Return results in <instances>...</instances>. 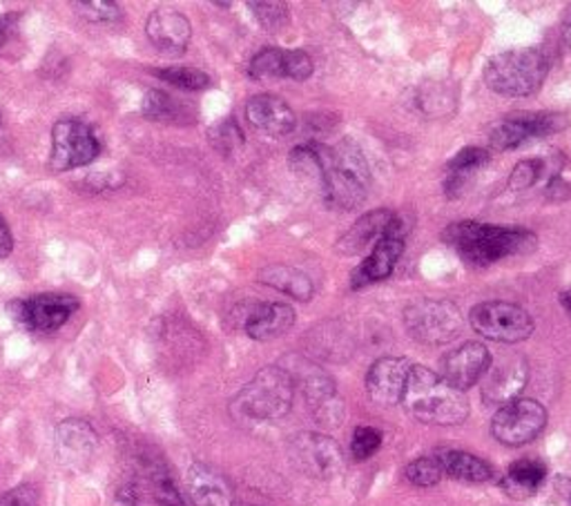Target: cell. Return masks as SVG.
Segmentation results:
<instances>
[{
  "mask_svg": "<svg viewBox=\"0 0 571 506\" xmlns=\"http://www.w3.org/2000/svg\"><path fill=\"white\" fill-rule=\"evenodd\" d=\"M445 241L473 266H489L500 259L529 255L538 239L525 228H500L478 222L451 224L445 230Z\"/></svg>",
  "mask_w": 571,
  "mask_h": 506,
  "instance_id": "obj_1",
  "label": "cell"
},
{
  "mask_svg": "<svg viewBox=\"0 0 571 506\" xmlns=\"http://www.w3.org/2000/svg\"><path fill=\"white\" fill-rule=\"evenodd\" d=\"M322 179L320 188L328 205L339 210H352L362 205L369 196L371 172L362 150L350 140L339 143L335 148L320 146Z\"/></svg>",
  "mask_w": 571,
  "mask_h": 506,
  "instance_id": "obj_2",
  "label": "cell"
},
{
  "mask_svg": "<svg viewBox=\"0 0 571 506\" xmlns=\"http://www.w3.org/2000/svg\"><path fill=\"white\" fill-rule=\"evenodd\" d=\"M402 404L408 415L422 424L456 426L469 415V402L462 391L449 386L438 373L426 367H413Z\"/></svg>",
  "mask_w": 571,
  "mask_h": 506,
  "instance_id": "obj_3",
  "label": "cell"
},
{
  "mask_svg": "<svg viewBox=\"0 0 571 506\" xmlns=\"http://www.w3.org/2000/svg\"><path fill=\"white\" fill-rule=\"evenodd\" d=\"M549 75V56L540 47H518L495 54L484 65V83L510 99L536 94Z\"/></svg>",
  "mask_w": 571,
  "mask_h": 506,
  "instance_id": "obj_4",
  "label": "cell"
},
{
  "mask_svg": "<svg viewBox=\"0 0 571 506\" xmlns=\"http://www.w3.org/2000/svg\"><path fill=\"white\" fill-rule=\"evenodd\" d=\"M295 397V384L289 371L281 367L264 369L233 402V411L248 419H281L291 411Z\"/></svg>",
  "mask_w": 571,
  "mask_h": 506,
  "instance_id": "obj_5",
  "label": "cell"
},
{
  "mask_svg": "<svg viewBox=\"0 0 571 506\" xmlns=\"http://www.w3.org/2000/svg\"><path fill=\"white\" fill-rule=\"evenodd\" d=\"M404 326L415 341L440 346L454 341L462 333L464 319L454 302L419 300L404 311Z\"/></svg>",
  "mask_w": 571,
  "mask_h": 506,
  "instance_id": "obj_6",
  "label": "cell"
},
{
  "mask_svg": "<svg viewBox=\"0 0 571 506\" xmlns=\"http://www.w3.org/2000/svg\"><path fill=\"white\" fill-rule=\"evenodd\" d=\"M469 319L478 335L497 344L525 341L536 328L531 315L523 306L510 302L478 304L471 308Z\"/></svg>",
  "mask_w": 571,
  "mask_h": 506,
  "instance_id": "obj_7",
  "label": "cell"
},
{
  "mask_svg": "<svg viewBox=\"0 0 571 506\" xmlns=\"http://www.w3.org/2000/svg\"><path fill=\"white\" fill-rule=\"evenodd\" d=\"M101 153V143L79 119H60L52 127V159L54 172L77 170L90 166Z\"/></svg>",
  "mask_w": 571,
  "mask_h": 506,
  "instance_id": "obj_8",
  "label": "cell"
},
{
  "mask_svg": "<svg viewBox=\"0 0 571 506\" xmlns=\"http://www.w3.org/2000/svg\"><path fill=\"white\" fill-rule=\"evenodd\" d=\"M567 127V116L556 112H525L497 121L489 132L493 153L516 150L525 143L542 136H551Z\"/></svg>",
  "mask_w": 571,
  "mask_h": 506,
  "instance_id": "obj_9",
  "label": "cell"
},
{
  "mask_svg": "<svg viewBox=\"0 0 571 506\" xmlns=\"http://www.w3.org/2000/svg\"><path fill=\"white\" fill-rule=\"evenodd\" d=\"M547 426V411L536 400H516L493 415L491 432L505 447L534 442Z\"/></svg>",
  "mask_w": 571,
  "mask_h": 506,
  "instance_id": "obj_10",
  "label": "cell"
},
{
  "mask_svg": "<svg viewBox=\"0 0 571 506\" xmlns=\"http://www.w3.org/2000/svg\"><path fill=\"white\" fill-rule=\"evenodd\" d=\"M77 311H79V300L75 295H54V293L34 295L10 304L12 319L32 333H54Z\"/></svg>",
  "mask_w": 571,
  "mask_h": 506,
  "instance_id": "obj_11",
  "label": "cell"
},
{
  "mask_svg": "<svg viewBox=\"0 0 571 506\" xmlns=\"http://www.w3.org/2000/svg\"><path fill=\"white\" fill-rule=\"evenodd\" d=\"M408 235V226L404 224V220L400 214H393V220L387 228V233L382 235V239L371 248L367 261H362L360 266L355 268L352 272V288H362L367 283H376V281H384L393 274L400 257L404 255V239Z\"/></svg>",
  "mask_w": 571,
  "mask_h": 506,
  "instance_id": "obj_12",
  "label": "cell"
},
{
  "mask_svg": "<svg viewBox=\"0 0 571 506\" xmlns=\"http://www.w3.org/2000/svg\"><path fill=\"white\" fill-rule=\"evenodd\" d=\"M295 466L309 477L331 480L344 469V453L339 445L322 432H300L291 442Z\"/></svg>",
  "mask_w": 571,
  "mask_h": 506,
  "instance_id": "obj_13",
  "label": "cell"
},
{
  "mask_svg": "<svg viewBox=\"0 0 571 506\" xmlns=\"http://www.w3.org/2000/svg\"><path fill=\"white\" fill-rule=\"evenodd\" d=\"M482 400L493 406H507L516 400H520V393L525 391L529 382V367L527 361L518 355L514 357H503L493 361L482 375Z\"/></svg>",
  "mask_w": 571,
  "mask_h": 506,
  "instance_id": "obj_14",
  "label": "cell"
},
{
  "mask_svg": "<svg viewBox=\"0 0 571 506\" xmlns=\"http://www.w3.org/2000/svg\"><path fill=\"white\" fill-rule=\"evenodd\" d=\"M313 69H315L313 58L302 49L266 47L250 60L248 75L255 81H272V79L306 81L313 75Z\"/></svg>",
  "mask_w": 571,
  "mask_h": 506,
  "instance_id": "obj_15",
  "label": "cell"
},
{
  "mask_svg": "<svg viewBox=\"0 0 571 506\" xmlns=\"http://www.w3.org/2000/svg\"><path fill=\"white\" fill-rule=\"evenodd\" d=\"M489 364H491V352L486 350V346L480 341H467L443 357L438 375L449 386L464 393L467 389H471L482 380Z\"/></svg>",
  "mask_w": 571,
  "mask_h": 506,
  "instance_id": "obj_16",
  "label": "cell"
},
{
  "mask_svg": "<svg viewBox=\"0 0 571 506\" xmlns=\"http://www.w3.org/2000/svg\"><path fill=\"white\" fill-rule=\"evenodd\" d=\"M411 361L402 357H382L367 373V391L376 404L393 406L402 402L408 375Z\"/></svg>",
  "mask_w": 571,
  "mask_h": 506,
  "instance_id": "obj_17",
  "label": "cell"
},
{
  "mask_svg": "<svg viewBox=\"0 0 571 506\" xmlns=\"http://www.w3.org/2000/svg\"><path fill=\"white\" fill-rule=\"evenodd\" d=\"M146 34L150 43L166 56H181L192 38L190 21L175 10H155L148 16Z\"/></svg>",
  "mask_w": 571,
  "mask_h": 506,
  "instance_id": "obj_18",
  "label": "cell"
},
{
  "mask_svg": "<svg viewBox=\"0 0 571 506\" xmlns=\"http://www.w3.org/2000/svg\"><path fill=\"white\" fill-rule=\"evenodd\" d=\"M248 123L270 136L291 134L298 125L293 108L275 94H257L246 103Z\"/></svg>",
  "mask_w": 571,
  "mask_h": 506,
  "instance_id": "obj_19",
  "label": "cell"
},
{
  "mask_svg": "<svg viewBox=\"0 0 571 506\" xmlns=\"http://www.w3.org/2000/svg\"><path fill=\"white\" fill-rule=\"evenodd\" d=\"M391 220H393V212L387 207L367 212L348 228V233H344V237L337 241V250L348 257L371 250L387 233Z\"/></svg>",
  "mask_w": 571,
  "mask_h": 506,
  "instance_id": "obj_20",
  "label": "cell"
},
{
  "mask_svg": "<svg viewBox=\"0 0 571 506\" xmlns=\"http://www.w3.org/2000/svg\"><path fill=\"white\" fill-rule=\"evenodd\" d=\"M188 488L199 506H235L231 484L205 464H192L188 471Z\"/></svg>",
  "mask_w": 571,
  "mask_h": 506,
  "instance_id": "obj_21",
  "label": "cell"
},
{
  "mask_svg": "<svg viewBox=\"0 0 571 506\" xmlns=\"http://www.w3.org/2000/svg\"><path fill=\"white\" fill-rule=\"evenodd\" d=\"M295 324V311L289 304H264L246 319L248 337L257 341H270L289 333Z\"/></svg>",
  "mask_w": 571,
  "mask_h": 506,
  "instance_id": "obj_22",
  "label": "cell"
},
{
  "mask_svg": "<svg viewBox=\"0 0 571 506\" xmlns=\"http://www.w3.org/2000/svg\"><path fill=\"white\" fill-rule=\"evenodd\" d=\"M56 440L60 458L71 464L86 462L97 449V432L83 419H65L56 428Z\"/></svg>",
  "mask_w": 571,
  "mask_h": 506,
  "instance_id": "obj_23",
  "label": "cell"
},
{
  "mask_svg": "<svg viewBox=\"0 0 571 506\" xmlns=\"http://www.w3.org/2000/svg\"><path fill=\"white\" fill-rule=\"evenodd\" d=\"M259 281L270 285V288H277V291L291 295L300 302H309L315 293L313 288V281L309 279V274H304L302 270L298 268H291V266H268L259 272Z\"/></svg>",
  "mask_w": 571,
  "mask_h": 506,
  "instance_id": "obj_24",
  "label": "cell"
},
{
  "mask_svg": "<svg viewBox=\"0 0 571 506\" xmlns=\"http://www.w3.org/2000/svg\"><path fill=\"white\" fill-rule=\"evenodd\" d=\"M289 375L293 378V384L300 386V391L304 393L306 402L311 406H315L317 411L328 408L333 404V400H335V384L322 369L304 364L295 373L289 371Z\"/></svg>",
  "mask_w": 571,
  "mask_h": 506,
  "instance_id": "obj_25",
  "label": "cell"
},
{
  "mask_svg": "<svg viewBox=\"0 0 571 506\" xmlns=\"http://www.w3.org/2000/svg\"><path fill=\"white\" fill-rule=\"evenodd\" d=\"M438 460L449 477L467 484H482L493 477V469L484 460L464 451H443Z\"/></svg>",
  "mask_w": 571,
  "mask_h": 506,
  "instance_id": "obj_26",
  "label": "cell"
},
{
  "mask_svg": "<svg viewBox=\"0 0 571 506\" xmlns=\"http://www.w3.org/2000/svg\"><path fill=\"white\" fill-rule=\"evenodd\" d=\"M545 477H547V469L542 462L520 460L510 466L507 475L503 477V488L512 497L525 499V497H531L545 484Z\"/></svg>",
  "mask_w": 571,
  "mask_h": 506,
  "instance_id": "obj_27",
  "label": "cell"
},
{
  "mask_svg": "<svg viewBox=\"0 0 571 506\" xmlns=\"http://www.w3.org/2000/svg\"><path fill=\"white\" fill-rule=\"evenodd\" d=\"M489 161H491L489 150H482V148H464V150H460L447 166V172H449L447 190H460L464 179H469V175H473L475 170L484 168Z\"/></svg>",
  "mask_w": 571,
  "mask_h": 506,
  "instance_id": "obj_28",
  "label": "cell"
},
{
  "mask_svg": "<svg viewBox=\"0 0 571 506\" xmlns=\"http://www.w3.org/2000/svg\"><path fill=\"white\" fill-rule=\"evenodd\" d=\"M153 75L179 90L199 92L210 86V77L197 67H168V69H153Z\"/></svg>",
  "mask_w": 571,
  "mask_h": 506,
  "instance_id": "obj_29",
  "label": "cell"
},
{
  "mask_svg": "<svg viewBox=\"0 0 571 506\" xmlns=\"http://www.w3.org/2000/svg\"><path fill=\"white\" fill-rule=\"evenodd\" d=\"M150 486L153 495L159 506H188L186 497L181 495L175 477L164 464H155L150 471Z\"/></svg>",
  "mask_w": 571,
  "mask_h": 506,
  "instance_id": "obj_30",
  "label": "cell"
},
{
  "mask_svg": "<svg viewBox=\"0 0 571 506\" xmlns=\"http://www.w3.org/2000/svg\"><path fill=\"white\" fill-rule=\"evenodd\" d=\"M443 475H445V471H443V464H440L438 456L413 460V462L404 469V477H406L411 484L422 486V488L436 486V484L443 480Z\"/></svg>",
  "mask_w": 571,
  "mask_h": 506,
  "instance_id": "obj_31",
  "label": "cell"
},
{
  "mask_svg": "<svg viewBox=\"0 0 571 506\" xmlns=\"http://www.w3.org/2000/svg\"><path fill=\"white\" fill-rule=\"evenodd\" d=\"M210 143L220 153L231 155L239 146H244V132H242V127L233 119H226V121H222L220 125H214L210 130Z\"/></svg>",
  "mask_w": 571,
  "mask_h": 506,
  "instance_id": "obj_32",
  "label": "cell"
},
{
  "mask_svg": "<svg viewBox=\"0 0 571 506\" xmlns=\"http://www.w3.org/2000/svg\"><path fill=\"white\" fill-rule=\"evenodd\" d=\"M382 447V432L373 426H360L355 428L350 440V453L355 460H369L376 456Z\"/></svg>",
  "mask_w": 571,
  "mask_h": 506,
  "instance_id": "obj_33",
  "label": "cell"
},
{
  "mask_svg": "<svg viewBox=\"0 0 571 506\" xmlns=\"http://www.w3.org/2000/svg\"><path fill=\"white\" fill-rule=\"evenodd\" d=\"M75 8L86 21L99 25H112L123 16L121 8L116 3H110V0H90V3H77Z\"/></svg>",
  "mask_w": 571,
  "mask_h": 506,
  "instance_id": "obj_34",
  "label": "cell"
},
{
  "mask_svg": "<svg viewBox=\"0 0 571 506\" xmlns=\"http://www.w3.org/2000/svg\"><path fill=\"white\" fill-rule=\"evenodd\" d=\"M141 112L146 119L161 121V119H170L177 114V103L161 90H148L146 97H143Z\"/></svg>",
  "mask_w": 571,
  "mask_h": 506,
  "instance_id": "obj_35",
  "label": "cell"
},
{
  "mask_svg": "<svg viewBox=\"0 0 571 506\" xmlns=\"http://www.w3.org/2000/svg\"><path fill=\"white\" fill-rule=\"evenodd\" d=\"M250 10H255L257 21L268 32H279L289 23V10H286L283 3H250Z\"/></svg>",
  "mask_w": 571,
  "mask_h": 506,
  "instance_id": "obj_36",
  "label": "cell"
},
{
  "mask_svg": "<svg viewBox=\"0 0 571 506\" xmlns=\"http://www.w3.org/2000/svg\"><path fill=\"white\" fill-rule=\"evenodd\" d=\"M545 172V164L540 159H527V161H520L512 177H510V188L512 190H527L531 188Z\"/></svg>",
  "mask_w": 571,
  "mask_h": 506,
  "instance_id": "obj_37",
  "label": "cell"
},
{
  "mask_svg": "<svg viewBox=\"0 0 571 506\" xmlns=\"http://www.w3.org/2000/svg\"><path fill=\"white\" fill-rule=\"evenodd\" d=\"M36 502H38V495L30 484L16 486L0 495V506H36Z\"/></svg>",
  "mask_w": 571,
  "mask_h": 506,
  "instance_id": "obj_38",
  "label": "cell"
},
{
  "mask_svg": "<svg viewBox=\"0 0 571 506\" xmlns=\"http://www.w3.org/2000/svg\"><path fill=\"white\" fill-rule=\"evenodd\" d=\"M12 250H14V239H12L8 222L3 220V214H0V259L10 257Z\"/></svg>",
  "mask_w": 571,
  "mask_h": 506,
  "instance_id": "obj_39",
  "label": "cell"
},
{
  "mask_svg": "<svg viewBox=\"0 0 571 506\" xmlns=\"http://www.w3.org/2000/svg\"><path fill=\"white\" fill-rule=\"evenodd\" d=\"M547 196L549 199H567L571 196V183L564 181L562 177H553L547 185Z\"/></svg>",
  "mask_w": 571,
  "mask_h": 506,
  "instance_id": "obj_40",
  "label": "cell"
},
{
  "mask_svg": "<svg viewBox=\"0 0 571 506\" xmlns=\"http://www.w3.org/2000/svg\"><path fill=\"white\" fill-rule=\"evenodd\" d=\"M16 21V16H5V19H0V49H3V45H5V41L10 38V34H12V23Z\"/></svg>",
  "mask_w": 571,
  "mask_h": 506,
  "instance_id": "obj_41",
  "label": "cell"
},
{
  "mask_svg": "<svg viewBox=\"0 0 571 506\" xmlns=\"http://www.w3.org/2000/svg\"><path fill=\"white\" fill-rule=\"evenodd\" d=\"M560 304L571 313V288H569V291L560 293Z\"/></svg>",
  "mask_w": 571,
  "mask_h": 506,
  "instance_id": "obj_42",
  "label": "cell"
},
{
  "mask_svg": "<svg viewBox=\"0 0 571 506\" xmlns=\"http://www.w3.org/2000/svg\"><path fill=\"white\" fill-rule=\"evenodd\" d=\"M564 43H567V47L571 49V19H569V23H567V27H564Z\"/></svg>",
  "mask_w": 571,
  "mask_h": 506,
  "instance_id": "obj_43",
  "label": "cell"
}]
</instances>
